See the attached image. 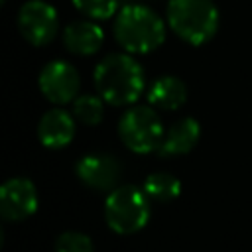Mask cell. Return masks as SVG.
Returning <instances> with one entry per match:
<instances>
[{
	"instance_id": "5b68a950",
	"label": "cell",
	"mask_w": 252,
	"mask_h": 252,
	"mask_svg": "<svg viewBox=\"0 0 252 252\" xmlns=\"http://www.w3.org/2000/svg\"><path fill=\"white\" fill-rule=\"evenodd\" d=\"M161 118L152 106H134L120 116L118 136L122 144L134 154L158 152L163 140Z\"/></svg>"
},
{
	"instance_id": "4fadbf2b",
	"label": "cell",
	"mask_w": 252,
	"mask_h": 252,
	"mask_svg": "<svg viewBox=\"0 0 252 252\" xmlns=\"http://www.w3.org/2000/svg\"><path fill=\"white\" fill-rule=\"evenodd\" d=\"M187 100V87L181 79L173 75H163L156 79L148 91V102L161 110H177Z\"/></svg>"
},
{
	"instance_id": "e0dca14e",
	"label": "cell",
	"mask_w": 252,
	"mask_h": 252,
	"mask_svg": "<svg viewBox=\"0 0 252 252\" xmlns=\"http://www.w3.org/2000/svg\"><path fill=\"white\" fill-rule=\"evenodd\" d=\"M55 252H94L93 240L83 232H63L55 240Z\"/></svg>"
},
{
	"instance_id": "9c48e42d",
	"label": "cell",
	"mask_w": 252,
	"mask_h": 252,
	"mask_svg": "<svg viewBox=\"0 0 252 252\" xmlns=\"http://www.w3.org/2000/svg\"><path fill=\"white\" fill-rule=\"evenodd\" d=\"M75 171L79 175V179L96 191H112L116 189L118 181H120V163L116 161V158L108 156V154H87L83 156L77 165Z\"/></svg>"
},
{
	"instance_id": "8992f818",
	"label": "cell",
	"mask_w": 252,
	"mask_h": 252,
	"mask_svg": "<svg viewBox=\"0 0 252 252\" xmlns=\"http://www.w3.org/2000/svg\"><path fill=\"white\" fill-rule=\"evenodd\" d=\"M18 30L24 39L35 47L49 43L59 30L55 8L43 0H28L18 12Z\"/></svg>"
},
{
	"instance_id": "9a60e30c",
	"label": "cell",
	"mask_w": 252,
	"mask_h": 252,
	"mask_svg": "<svg viewBox=\"0 0 252 252\" xmlns=\"http://www.w3.org/2000/svg\"><path fill=\"white\" fill-rule=\"evenodd\" d=\"M73 116L85 126L100 124L104 116V100L100 94H81L73 100Z\"/></svg>"
},
{
	"instance_id": "30bf717a",
	"label": "cell",
	"mask_w": 252,
	"mask_h": 252,
	"mask_svg": "<svg viewBox=\"0 0 252 252\" xmlns=\"http://www.w3.org/2000/svg\"><path fill=\"white\" fill-rule=\"evenodd\" d=\"M37 138L49 150L65 148L75 138V118L63 108L47 110L37 124Z\"/></svg>"
},
{
	"instance_id": "ba28073f",
	"label": "cell",
	"mask_w": 252,
	"mask_h": 252,
	"mask_svg": "<svg viewBox=\"0 0 252 252\" xmlns=\"http://www.w3.org/2000/svg\"><path fill=\"white\" fill-rule=\"evenodd\" d=\"M37 209L35 185L26 177L8 179L0 187V213L6 220H24Z\"/></svg>"
},
{
	"instance_id": "ac0fdd59",
	"label": "cell",
	"mask_w": 252,
	"mask_h": 252,
	"mask_svg": "<svg viewBox=\"0 0 252 252\" xmlns=\"http://www.w3.org/2000/svg\"><path fill=\"white\" fill-rule=\"evenodd\" d=\"M0 2H2V4H4V2H6V0H0Z\"/></svg>"
},
{
	"instance_id": "277c9868",
	"label": "cell",
	"mask_w": 252,
	"mask_h": 252,
	"mask_svg": "<svg viewBox=\"0 0 252 252\" xmlns=\"http://www.w3.org/2000/svg\"><path fill=\"white\" fill-rule=\"evenodd\" d=\"M104 219L114 232L134 234L150 220V197L136 185H120L104 201Z\"/></svg>"
},
{
	"instance_id": "7a4b0ae2",
	"label": "cell",
	"mask_w": 252,
	"mask_h": 252,
	"mask_svg": "<svg viewBox=\"0 0 252 252\" xmlns=\"http://www.w3.org/2000/svg\"><path fill=\"white\" fill-rule=\"evenodd\" d=\"M114 37L126 53H152L165 41V24L152 8L126 4L114 18Z\"/></svg>"
},
{
	"instance_id": "7c38bea8",
	"label": "cell",
	"mask_w": 252,
	"mask_h": 252,
	"mask_svg": "<svg viewBox=\"0 0 252 252\" xmlns=\"http://www.w3.org/2000/svg\"><path fill=\"white\" fill-rule=\"evenodd\" d=\"M104 41L102 28L94 20H75L63 30V43L75 55H93Z\"/></svg>"
},
{
	"instance_id": "6da1fadb",
	"label": "cell",
	"mask_w": 252,
	"mask_h": 252,
	"mask_svg": "<svg viewBox=\"0 0 252 252\" xmlns=\"http://www.w3.org/2000/svg\"><path fill=\"white\" fill-rule=\"evenodd\" d=\"M94 89L104 102L126 106L144 93V69L130 53H110L94 69Z\"/></svg>"
},
{
	"instance_id": "8fae6325",
	"label": "cell",
	"mask_w": 252,
	"mask_h": 252,
	"mask_svg": "<svg viewBox=\"0 0 252 252\" xmlns=\"http://www.w3.org/2000/svg\"><path fill=\"white\" fill-rule=\"evenodd\" d=\"M201 138V126L195 118L191 116H185V118H179L177 122H173L165 134H163V140L158 148V154L161 158H173V156H183L187 152H191L197 142Z\"/></svg>"
},
{
	"instance_id": "2e32d148",
	"label": "cell",
	"mask_w": 252,
	"mask_h": 252,
	"mask_svg": "<svg viewBox=\"0 0 252 252\" xmlns=\"http://www.w3.org/2000/svg\"><path fill=\"white\" fill-rule=\"evenodd\" d=\"M73 6L89 20H108L118 12V0H73Z\"/></svg>"
},
{
	"instance_id": "5bb4252c",
	"label": "cell",
	"mask_w": 252,
	"mask_h": 252,
	"mask_svg": "<svg viewBox=\"0 0 252 252\" xmlns=\"http://www.w3.org/2000/svg\"><path fill=\"white\" fill-rule=\"evenodd\" d=\"M146 195L158 203H169L173 199L179 197L181 193V181L171 175V173H165V171H158V173H152L146 177L144 181V187Z\"/></svg>"
},
{
	"instance_id": "3957f363",
	"label": "cell",
	"mask_w": 252,
	"mask_h": 252,
	"mask_svg": "<svg viewBox=\"0 0 252 252\" xmlns=\"http://www.w3.org/2000/svg\"><path fill=\"white\" fill-rule=\"evenodd\" d=\"M167 24L183 41L203 45L219 30V10L213 0H169Z\"/></svg>"
},
{
	"instance_id": "52a82bcc",
	"label": "cell",
	"mask_w": 252,
	"mask_h": 252,
	"mask_svg": "<svg viewBox=\"0 0 252 252\" xmlns=\"http://www.w3.org/2000/svg\"><path fill=\"white\" fill-rule=\"evenodd\" d=\"M37 87L41 94L53 104H67L77 98L81 77H79V71L71 63L55 59V61H49L39 71Z\"/></svg>"
}]
</instances>
